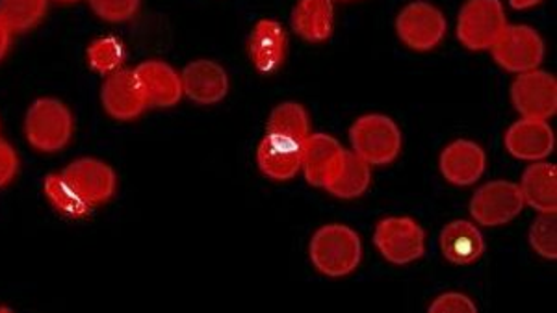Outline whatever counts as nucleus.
<instances>
[{"instance_id":"f257e3e1","label":"nucleus","mask_w":557,"mask_h":313,"mask_svg":"<svg viewBox=\"0 0 557 313\" xmlns=\"http://www.w3.org/2000/svg\"><path fill=\"white\" fill-rule=\"evenodd\" d=\"M311 262L322 275L341 278L354 273L362 258V243L354 228L331 223L318 228L309 245Z\"/></svg>"},{"instance_id":"f03ea898","label":"nucleus","mask_w":557,"mask_h":313,"mask_svg":"<svg viewBox=\"0 0 557 313\" xmlns=\"http://www.w3.org/2000/svg\"><path fill=\"white\" fill-rule=\"evenodd\" d=\"M73 113L64 102L44 97L33 102L25 117V136L36 151L58 152L73 136Z\"/></svg>"},{"instance_id":"7ed1b4c3","label":"nucleus","mask_w":557,"mask_h":313,"mask_svg":"<svg viewBox=\"0 0 557 313\" xmlns=\"http://www.w3.org/2000/svg\"><path fill=\"white\" fill-rule=\"evenodd\" d=\"M351 151L370 165H388L401 152V130L391 117L368 113L349 128Z\"/></svg>"},{"instance_id":"20e7f679","label":"nucleus","mask_w":557,"mask_h":313,"mask_svg":"<svg viewBox=\"0 0 557 313\" xmlns=\"http://www.w3.org/2000/svg\"><path fill=\"white\" fill-rule=\"evenodd\" d=\"M506 26L500 0H467L457 17V39L469 51H491Z\"/></svg>"},{"instance_id":"39448f33","label":"nucleus","mask_w":557,"mask_h":313,"mask_svg":"<svg viewBox=\"0 0 557 313\" xmlns=\"http://www.w3.org/2000/svg\"><path fill=\"white\" fill-rule=\"evenodd\" d=\"M491 52L502 70L520 75L541 65L545 58V41L532 26L507 25Z\"/></svg>"},{"instance_id":"423d86ee","label":"nucleus","mask_w":557,"mask_h":313,"mask_svg":"<svg viewBox=\"0 0 557 313\" xmlns=\"http://www.w3.org/2000/svg\"><path fill=\"white\" fill-rule=\"evenodd\" d=\"M374 243L381 256L394 265H407L424 256L422 226L409 217H386L375 226Z\"/></svg>"},{"instance_id":"0eeeda50","label":"nucleus","mask_w":557,"mask_h":313,"mask_svg":"<svg viewBox=\"0 0 557 313\" xmlns=\"http://www.w3.org/2000/svg\"><path fill=\"white\" fill-rule=\"evenodd\" d=\"M396 34L409 49L428 52L446 36V20L438 8L418 0L407 4L396 17Z\"/></svg>"},{"instance_id":"6e6552de","label":"nucleus","mask_w":557,"mask_h":313,"mask_svg":"<svg viewBox=\"0 0 557 313\" xmlns=\"http://www.w3.org/2000/svg\"><path fill=\"white\" fill-rule=\"evenodd\" d=\"M524 206L519 184L493 180L475 191L469 210L478 225L502 226L519 217Z\"/></svg>"},{"instance_id":"1a4fd4ad","label":"nucleus","mask_w":557,"mask_h":313,"mask_svg":"<svg viewBox=\"0 0 557 313\" xmlns=\"http://www.w3.org/2000/svg\"><path fill=\"white\" fill-rule=\"evenodd\" d=\"M511 102L520 117L550 120L557 112L556 76L539 70L520 73L511 86Z\"/></svg>"},{"instance_id":"9d476101","label":"nucleus","mask_w":557,"mask_h":313,"mask_svg":"<svg viewBox=\"0 0 557 313\" xmlns=\"http://www.w3.org/2000/svg\"><path fill=\"white\" fill-rule=\"evenodd\" d=\"M346 149L330 134H309L304 141L301 171L314 188H325L343 165Z\"/></svg>"},{"instance_id":"9b49d317","label":"nucleus","mask_w":557,"mask_h":313,"mask_svg":"<svg viewBox=\"0 0 557 313\" xmlns=\"http://www.w3.org/2000/svg\"><path fill=\"white\" fill-rule=\"evenodd\" d=\"M504 143L507 152L517 160L541 162L554 152L556 136L548 121L520 117L507 128Z\"/></svg>"},{"instance_id":"f8f14e48","label":"nucleus","mask_w":557,"mask_h":313,"mask_svg":"<svg viewBox=\"0 0 557 313\" xmlns=\"http://www.w3.org/2000/svg\"><path fill=\"white\" fill-rule=\"evenodd\" d=\"M102 108L117 121H133L147 108L134 71L117 70L107 76L101 88Z\"/></svg>"},{"instance_id":"ddd939ff","label":"nucleus","mask_w":557,"mask_h":313,"mask_svg":"<svg viewBox=\"0 0 557 313\" xmlns=\"http://www.w3.org/2000/svg\"><path fill=\"white\" fill-rule=\"evenodd\" d=\"M183 91L190 101L210 107L228 93L227 71L214 60H194L181 73Z\"/></svg>"},{"instance_id":"4468645a","label":"nucleus","mask_w":557,"mask_h":313,"mask_svg":"<svg viewBox=\"0 0 557 313\" xmlns=\"http://www.w3.org/2000/svg\"><path fill=\"white\" fill-rule=\"evenodd\" d=\"M62 175L81 191L91 206L110 201L117 186L114 170L96 158H78L62 171Z\"/></svg>"},{"instance_id":"2eb2a0df","label":"nucleus","mask_w":557,"mask_h":313,"mask_svg":"<svg viewBox=\"0 0 557 313\" xmlns=\"http://www.w3.org/2000/svg\"><path fill=\"white\" fill-rule=\"evenodd\" d=\"M139 88L144 91L147 107L173 108L183 99V82L170 63L147 60L134 70Z\"/></svg>"},{"instance_id":"dca6fc26","label":"nucleus","mask_w":557,"mask_h":313,"mask_svg":"<svg viewBox=\"0 0 557 313\" xmlns=\"http://www.w3.org/2000/svg\"><path fill=\"white\" fill-rule=\"evenodd\" d=\"M247 51L251 63L262 75L277 73L286 60L288 36L281 23L273 20H260L249 34Z\"/></svg>"},{"instance_id":"f3484780","label":"nucleus","mask_w":557,"mask_h":313,"mask_svg":"<svg viewBox=\"0 0 557 313\" xmlns=\"http://www.w3.org/2000/svg\"><path fill=\"white\" fill-rule=\"evenodd\" d=\"M487 156L480 145L470 139H457L441 154L438 167L444 178L454 186H472L482 178Z\"/></svg>"},{"instance_id":"a211bd4d","label":"nucleus","mask_w":557,"mask_h":313,"mask_svg":"<svg viewBox=\"0 0 557 313\" xmlns=\"http://www.w3.org/2000/svg\"><path fill=\"white\" fill-rule=\"evenodd\" d=\"M301 154L304 143L264 134L257 151V162L262 175L270 180L288 183L301 171Z\"/></svg>"},{"instance_id":"6ab92c4d","label":"nucleus","mask_w":557,"mask_h":313,"mask_svg":"<svg viewBox=\"0 0 557 313\" xmlns=\"http://www.w3.org/2000/svg\"><path fill=\"white\" fill-rule=\"evenodd\" d=\"M441 251L454 265H469L482 258L485 239L474 223L465 220L451 221L441 233Z\"/></svg>"},{"instance_id":"aec40b11","label":"nucleus","mask_w":557,"mask_h":313,"mask_svg":"<svg viewBox=\"0 0 557 313\" xmlns=\"http://www.w3.org/2000/svg\"><path fill=\"white\" fill-rule=\"evenodd\" d=\"M520 191L524 204L537 213H556L557 210V170L554 163L533 162L525 167L520 180Z\"/></svg>"},{"instance_id":"412c9836","label":"nucleus","mask_w":557,"mask_h":313,"mask_svg":"<svg viewBox=\"0 0 557 313\" xmlns=\"http://www.w3.org/2000/svg\"><path fill=\"white\" fill-rule=\"evenodd\" d=\"M335 25V8L331 0H299L292 12V26L299 38L320 43L331 38Z\"/></svg>"},{"instance_id":"4be33fe9","label":"nucleus","mask_w":557,"mask_h":313,"mask_svg":"<svg viewBox=\"0 0 557 313\" xmlns=\"http://www.w3.org/2000/svg\"><path fill=\"white\" fill-rule=\"evenodd\" d=\"M370 184H372V165L364 162L361 156H357L354 151H346L341 170L323 189H327V193L336 199L351 201L367 193Z\"/></svg>"},{"instance_id":"5701e85b","label":"nucleus","mask_w":557,"mask_h":313,"mask_svg":"<svg viewBox=\"0 0 557 313\" xmlns=\"http://www.w3.org/2000/svg\"><path fill=\"white\" fill-rule=\"evenodd\" d=\"M268 136L292 139L304 143L309 132V113L299 102H281L273 108L267 121Z\"/></svg>"},{"instance_id":"b1692460","label":"nucleus","mask_w":557,"mask_h":313,"mask_svg":"<svg viewBox=\"0 0 557 313\" xmlns=\"http://www.w3.org/2000/svg\"><path fill=\"white\" fill-rule=\"evenodd\" d=\"M45 195L54 210L67 217H84L94 208L62 173L47 176Z\"/></svg>"},{"instance_id":"393cba45","label":"nucleus","mask_w":557,"mask_h":313,"mask_svg":"<svg viewBox=\"0 0 557 313\" xmlns=\"http://www.w3.org/2000/svg\"><path fill=\"white\" fill-rule=\"evenodd\" d=\"M49 0H0V17L12 32L30 30L44 20Z\"/></svg>"},{"instance_id":"a878e982","label":"nucleus","mask_w":557,"mask_h":313,"mask_svg":"<svg viewBox=\"0 0 557 313\" xmlns=\"http://www.w3.org/2000/svg\"><path fill=\"white\" fill-rule=\"evenodd\" d=\"M88 62L91 70L97 73L110 75L120 70L125 62V47L120 39L112 38V36L96 39L94 43L89 45Z\"/></svg>"},{"instance_id":"bb28decb","label":"nucleus","mask_w":557,"mask_h":313,"mask_svg":"<svg viewBox=\"0 0 557 313\" xmlns=\"http://www.w3.org/2000/svg\"><path fill=\"white\" fill-rule=\"evenodd\" d=\"M530 245L539 256L546 260L557 258V221L556 213H539L530 226Z\"/></svg>"},{"instance_id":"cd10ccee","label":"nucleus","mask_w":557,"mask_h":313,"mask_svg":"<svg viewBox=\"0 0 557 313\" xmlns=\"http://www.w3.org/2000/svg\"><path fill=\"white\" fill-rule=\"evenodd\" d=\"M97 17L107 23H125L138 12L139 0H88Z\"/></svg>"},{"instance_id":"c85d7f7f","label":"nucleus","mask_w":557,"mask_h":313,"mask_svg":"<svg viewBox=\"0 0 557 313\" xmlns=\"http://www.w3.org/2000/svg\"><path fill=\"white\" fill-rule=\"evenodd\" d=\"M431 313H474L478 306L467 295L450 291V293L441 295L433 304H430Z\"/></svg>"},{"instance_id":"c756f323","label":"nucleus","mask_w":557,"mask_h":313,"mask_svg":"<svg viewBox=\"0 0 557 313\" xmlns=\"http://www.w3.org/2000/svg\"><path fill=\"white\" fill-rule=\"evenodd\" d=\"M17 170H20L17 152L13 151L12 145L0 139V188L12 183L13 176L17 175Z\"/></svg>"},{"instance_id":"7c9ffc66","label":"nucleus","mask_w":557,"mask_h":313,"mask_svg":"<svg viewBox=\"0 0 557 313\" xmlns=\"http://www.w3.org/2000/svg\"><path fill=\"white\" fill-rule=\"evenodd\" d=\"M12 34L13 32L10 30V26L0 17V62L8 54V49H10V43H12Z\"/></svg>"},{"instance_id":"2f4dec72","label":"nucleus","mask_w":557,"mask_h":313,"mask_svg":"<svg viewBox=\"0 0 557 313\" xmlns=\"http://www.w3.org/2000/svg\"><path fill=\"white\" fill-rule=\"evenodd\" d=\"M543 0H509V7L515 10H530V8L537 7Z\"/></svg>"},{"instance_id":"473e14b6","label":"nucleus","mask_w":557,"mask_h":313,"mask_svg":"<svg viewBox=\"0 0 557 313\" xmlns=\"http://www.w3.org/2000/svg\"><path fill=\"white\" fill-rule=\"evenodd\" d=\"M58 2H76V0H58Z\"/></svg>"}]
</instances>
